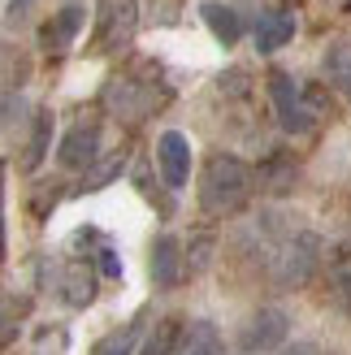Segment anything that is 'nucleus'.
<instances>
[{
    "mask_svg": "<svg viewBox=\"0 0 351 355\" xmlns=\"http://www.w3.org/2000/svg\"><path fill=\"white\" fill-rule=\"evenodd\" d=\"M286 329L291 325H286V316L277 308H260L252 321L243 325V347H248V351H273L277 343L286 338Z\"/></svg>",
    "mask_w": 351,
    "mask_h": 355,
    "instance_id": "7",
    "label": "nucleus"
},
{
    "mask_svg": "<svg viewBox=\"0 0 351 355\" xmlns=\"http://www.w3.org/2000/svg\"><path fill=\"white\" fill-rule=\"evenodd\" d=\"M26 78V61H22V52L9 48V44H0V96L13 92L17 83Z\"/></svg>",
    "mask_w": 351,
    "mask_h": 355,
    "instance_id": "15",
    "label": "nucleus"
},
{
    "mask_svg": "<svg viewBox=\"0 0 351 355\" xmlns=\"http://www.w3.org/2000/svg\"><path fill=\"white\" fill-rule=\"evenodd\" d=\"M312 264H317V243H312L308 234H300V239H291L282 252H277L273 273H277L282 286H300V282H308Z\"/></svg>",
    "mask_w": 351,
    "mask_h": 355,
    "instance_id": "5",
    "label": "nucleus"
},
{
    "mask_svg": "<svg viewBox=\"0 0 351 355\" xmlns=\"http://www.w3.org/2000/svg\"><path fill=\"white\" fill-rule=\"evenodd\" d=\"M61 295H65V304H74V308H87L92 304V269L87 264H65V273H61Z\"/></svg>",
    "mask_w": 351,
    "mask_h": 355,
    "instance_id": "12",
    "label": "nucleus"
},
{
    "mask_svg": "<svg viewBox=\"0 0 351 355\" xmlns=\"http://www.w3.org/2000/svg\"><path fill=\"white\" fill-rule=\"evenodd\" d=\"M100 269L109 273V277H121V264H117V256L109 252V247H104V252H100Z\"/></svg>",
    "mask_w": 351,
    "mask_h": 355,
    "instance_id": "21",
    "label": "nucleus"
},
{
    "mask_svg": "<svg viewBox=\"0 0 351 355\" xmlns=\"http://www.w3.org/2000/svg\"><path fill=\"white\" fill-rule=\"evenodd\" d=\"M182 252H178V243H173L169 234L165 239H156L152 247V277H156V286H178L182 282Z\"/></svg>",
    "mask_w": 351,
    "mask_h": 355,
    "instance_id": "9",
    "label": "nucleus"
},
{
    "mask_svg": "<svg viewBox=\"0 0 351 355\" xmlns=\"http://www.w3.org/2000/svg\"><path fill=\"white\" fill-rule=\"evenodd\" d=\"M178 355H225V343H221V334L208 325V321H196V325L187 329Z\"/></svg>",
    "mask_w": 351,
    "mask_h": 355,
    "instance_id": "13",
    "label": "nucleus"
},
{
    "mask_svg": "<svg viewBox=\"0 0 351 355\" xmlns=\"http://www.w3.org/2000/svg\"><path fill=\"white\" fill-rule=\"evenodd\" d=\"M200 17L208 22V31H213L221 44H234L239 35H243V22H239V13H234L230 5H217V0H208V5H200Z\"/></svg>",
    "mask_w": 351,
    "mask_h": 355,
    "instance_id": "11",
    "label": "nucleus"
},
{
    "mask_svg": "<svg viewBox=\"0 0 351 355\" xmlns=\"http://www.w3.org/2000/svg\"><path fill=\"white\" fill-rule=\"evenodd\" d=\"M121 165H126V161H121V156H113L109 165H100L96 173H87V191H96V187L109 182V178H117V173H121Z\"/></svg>",
    "mask_w": 351,
    "mask_h": 355,
    "instance_id": "19",
    "label": "nucleus"
},
{
    "mask_svg": "<svg viewBox=\"0 0 351 355\" xmlns=\"http://www.w3.org/2000/svg\"><path fill=\"white\" fill-rule=\"evenodd\" d=\"M291 40H295V13L277 9V13L260 17V26H256V48L260 52H277V48H286Z\"/></svg>",
    "mask_w": 351,
    "mask_h": 355,
    "instance_id": "8",
    "label": "nucleus"
},
{
    "mask_svg": "<svg viewBox=\"0 0 351 355\" xmlns=\"http://www.w3.org/2000/svg\"><path fill=\"white\" fill-rule=\"evenodd\" d=\"M269 96H273L277 117H282V126H286L291 135L312 130V113H308V104H304V96L295 92V83L282 74V69H273V74H269Z\"/></svg>",
    "mask_w": 351,
    "mask_h": 355,
    "instance_id": "3",
    "label": "nucleus"
},
{
    "mask_svg": "<svg viewBox=\"0 0 351 355\" xmlns=\"http://www.w3.org/2000/svg\"><path fill=\"white\" fill-rule=\"evenodd\" d=\"M156 165H161V178L165 187H187L191 178V144L178 135V130H165L161 139H156Z\"/></svg>",
    "mask_w": 351,
    "mask_h": 355,
    "instance_id": "4",
    "label": "nucleus"
},
{
    "mask_svg": "<svg viewBox=\"0 0 351 355\" xmlns=\"http://www.w3.org/2000/svg\"><path fill=\"white\" fill-rule=\"evenodd\" d=\"M334 83H339V92L351 100V61H334Z\"/></svg>",
    "mask_w": 351,
    "mask_h": 355,
    "instance_id": "20",
    "label": "nucleus"
},
{
    "mask_svg": "<svg viewBox=\"0 0 351 355\" xmlns=\"http://www.w3.org/2000/svg\"><path fill=\"white\" fill-rule=\"evenodd\" d=\"M96 152H100V126L96 121H78V126H69V135L61 139L57 161L65 169H83V165L96 161Z\"/></svg>",
    "mask_w": 351,
    "mask_h": 355,
    "instance_id": "6",
    "label": "nucleus"
},
{
    "mask_svg": "<svg viewBox=\"0 0 351 355\" xmlns=\"http://www.w3.org/2000/svg\"><path fill=\"white\" fill-rule=\"evenodd\" d=\"M135 22H139V5L135 0H100V17H96V52H117L135 40Z\"/></svg>",
    "mask_w": 351,
    "mask_h": 355,
    "instance_id": "2",
    "label": "nucleus"
},
{
    "mask_svg": "<svg viewBox=\"0 0 351 355\" xmlns=\"http://www.w3.org/2000/svg\"><path fill=\"white\" fill-rule=\"evenodd\" d=\"M339 286H343V291L351 295V252H347V256L339 260Z\"/></svg>",
    "mask_w": 351,
    "mask_h": 355,
    "instance_id": "22",
    "label": "nucleus"
},
{
    "mask_svg": "<svg viewBox=\"0 0 351 355\" xmlns=\"http://www.w3.org/2000/svg\"><path fill=\"white\" fill-rule=\"evenodd\" d=\"M22 312H26V304H9V299H0V347L9 343V334H13L17 321H22Z\"/></svg>",
    "mask_w": 351,
    "mask_h": 355,
    "instance_id": "18",
    "label": "nucleus"
},
{
    "mask_svg": "<svg viewBox=\"0 0 351 355\" xmlns=\"http://www.w3.org/2000/svg\"><path fill=\"white\" fill-rule=\"evenodd\" d=\"M139 325H144V316H135L130 325H121V329H113V334H104V338L96 343V351H92V355H135Z\"/></svg>",
    "mask_w": 351,
    "mask_h": 355,
    "instance_id": "14",
    "label": "nucleus"
},
{
    "mask_svg": "<svg viewBox=\"0 0 351 355\" xmlns=\"http://www.w3.org/2000/svg\"><path fill=\"white\" fill-rule=\"evenodd\" d=\"M173 338H178V321H161L152 334H148V343H144V355H169L173 351Z\"/></svg>",
    "mask_w": 351,
    "mask_h": 355,
    "instance_id": "16",
    "label": "nucleus"
},
{
    "mask_svg": "<svg viewBox=\"0 0 351 355\" xmlns=\"http://www.w3.org/2000/svg\"><path fill=\"white\" fill-rule=\"evenodd\" d=\"M78 31H83V9H61V13L44 26L40 40H44L48 52H65L69 44H74V35H78Z\"/></svg>",
    "mask_w": 351,
    "mask_h": 355,
    "instance_id": "10",
    "label": "nucleus"
},
{
    "mask_svg": "<svg viewBox=\"0 0 351 355\" xmlns=\"http://www.w3.org/2000/svg\"><path fill=\"white\" fill-rule=\"evenodd\" d=\"M252 195V173L243 161L234 156H213L204 165V178H200V204L213 212V217H225V212H239Z\"/></svg>",
    "mask_w": 351,
    "mask_h": 355,
    "instance_id": "1",
    "label": "nucleus"
},
{
    "mask_svg": "<svg viewBox=\"0 0 351 355\" xmlns=\"http://www.w3.org/2000/svg\"><path fill=\"white\" fill-rule=\"evenodd\" d=\"M48 130H52V126H48V113H40V117H35V139H31V152H26V161H22L26 169H35V165L44 161V148H48Z\"/></svg>",
    "mask_w": 351,
    "mask_h": 355,
    "instance_id": "17",
    "label": "nucleus"
}]
</instances>
